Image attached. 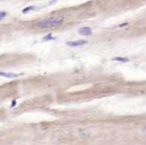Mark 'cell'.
<instances>
[{
  "instance_id": "cell-1",
  "label": "cell",
  "mask_w": 146,
  "mask_h": 145,
  "mask_svg": "<svg viewBox=\"0 0 146 145\" xmlns=\"http://www.w3.org/2000/svg\"><path fill=\"white\" fill-rule=\"evenodd\" d=\"M64 22V17L63 16H54L50 18H46L43 20L39 21L37 23V27L41 29H49V28H54L58 26L62 25Z\"/></svg>"
},
{
  "instance_id": "cell-2",
  "label": "cell",
  "mask_w": 146,
  "mask_h": 145,
  "mask_svg": "<svg viewBox=\"0 0 146 145\" xmlns=\"http://www.w3.org/2000/svg\"><path fill=\"white\" fill-rule=\"evenodd\" d=\"M66 44H67L69 47H80V46H82V45L87 44V41H85V40H76V41H69Z\"/></svg>"
},
{
  "instance_id": "cell-3",
  "label": "cell",
  "mask_w": 146,
  "mask_h": 145,
  "mask_svg": "<svg viewBox=\"0 0 146 145\" xmlns=\"http://www.w3.org/2000/svg\"><path fill=\"white\" fill-rule=\"evenodd\" d=\"M78 33L82 36H90V35H92V30L89 27H82L79 29Z\"/></svg>"
},
{
  "instance_id": "cell-4",
  "label": "cell",
  "mask_w": 146,
  "mask_h": 145,
  "mask_svg": "<svg viewBox=\"0 0 146 145\" xmlns=\"http://www.w3.org/2000/svg\"><path fill=\"white\" fill-rule=\"evenodd\" d=\"M0 76L6 78H16L18 75L15 73H10V72H0Z\"/></svg>"
},
{
  "instance_id": "cell-5",
  "label": "cell",
  "mask_w": 146,
  "mask_h": 145,
  "mask_svg": "<svg viewBox=\"0 0 146 145\" xmlns=\"http://www.w3.org/2000/svg\"><path fill=\"white\" fill-rule=\"evenodd\" d=\"M112 60L118 61V62H122V63H127V62H129V59H128V58H125V57H115V58L112 59Z\"/></svg>"
},
{
  "instance_id": "cell-6",
  "label": "cell",
  "mask_w": 146,
  "mask_h": 145,
  "mask_svg": "<svg viewBox=\"0 0 146 145\" xmlns=\"http://www.w3.org/2000/svg\"><path fill=\"white\" fill-rule=\"evenodd\" d=\"M35 8H36L35 6H28V7L22 9V13H28V12H30V11H32V10H34Z\"/></svg>"
},
{
  "instance_id": "cell-7",
  "label": "cell",
  "mask_w": 146,
  "mask_h": 145,
  "mask_svg": "<svg viewBox=\"0 0 146 145\" xmlns=\"http://www.w3.org/2000/svg\"><path fill=\"white\" fill-rule=\"evenodd\" d=\"M55 37L53 36L52 34H47L46 36L43 37V41H48V40H54Z\"/></svg>"
},
{
  "instance_id": "cell-8",
  "label": "cell",
  "mask_w": 146,
  "mask_h": 145,
  "mask_svg": "<svg viewBox=\"0 0 146 145\" xmlns=\"http://www.w3.org/2000/svg\"><path fill=\"white\" fill-rule=\"evenodd\" d=\"M79 133H80V136H82V137H83L84 135H87V136L89 135V133L86 132L85 130H79Z\"/></svg>"
},
{
  "instance_id": "cell-9",
  "label": "cell",
  "mask_w": 146,
  "mask_h": 145,
  "mask_svg": "<svg viewBox=\"0 0 146 145\" xmlns=\"http://www.w3.org/2000/svg\"><path fill=\"white\" fill-rule=\"evenodd\" d=\"M5 16H6V12H4V11L0 12V20H1V19H3Z\"/></svg>"
},
{
  "instance_id": "cell-10",
  "label": "cell",
  "mask_w": 146,
  "mask_h": 145,
  "mask_svg": "<svg viewBox=\"0 0 146 145\" xmlns=\"http://www.w3.org/2000/svg\"><path fill=\"white\" fill-rule=\"evenodd\" d=\"M127 25H128V23L125 22V23H123V24H120V25H119V27H120V28H121V27H125V26H127Z\"/></svg>"
},
{
  "instance_id": "cell-11",
  "label": "cell",
  "mask_w": 146,
  "mask_h": 145,
  "mask_svg": "<svg viewBox=\"0 0 146 145\" xmlns=\"http://www.w3.org/2000/svg\"><path fill=\"white\" fill-rule=\"evenodd\" d=\"M15 105H16V100H13V101H12V104H11V107H14Z\"/></svg>"
},
{
  "instance_id": "cell-12",
  "label": "cell",
  "mask_w": 146,
  "mask_h": 145,
  "mask_svg": "<svg viewBox=\"0 0 146 145\" xmlns=\"http://www.w3.org/2000/svg\"><path fill=\"white\" fill-rule=\"evenodd\" d=\"M58 1V0H52V1H50L49 2V5H52V4H54L55 2H57Z\"/></svg>"
},
{
  "instance_id": "cell-13",
  "label": "cell",
  "mask_w": 146,
  "mask_h": 145,
  "mask_svg": "<svg viewBox=\"0 0 146 145\" xmlns=\"http://www.w3.org/2000/svg\"><path fill=\"white\" fill-rule=\"evenodd\" d=\"M142 132H143V133H146V127L142 129Z\"/></svg>"
}]
</instances>
